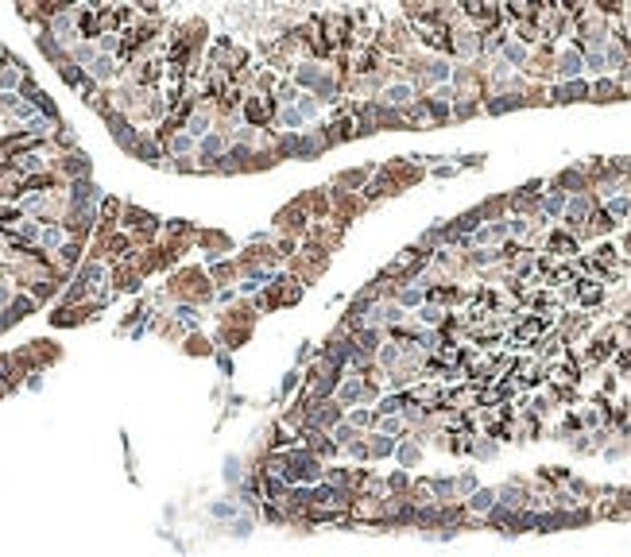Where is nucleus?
Masks as SVG:
<instances>
[{"label": "nucleus", "mask_w": 631, "mask_h": 557, "mask_svg": "<svg viewBox=\"0 0 631 557\" xmlns=\"http://www.w3.org/2000/svg\"><path fill=\"white\" fill-rule=\"evenodd\" d=\"M419 86L415 81H388V86L380 89V105H388V109H395V112H407L415 101H419Z\"/></svg>", "instance_id": "obj_1"}, {"label": "nucleus", "mask_w": 631, "mask_h": 557, "mask_svg": "<svg viewBox=\"0 0 631 557\" xmlns=\"http://www.w3.org/2000/svg\"><path fill=\"white\" fill-rule=\"evenodd\" d=\"M581 70H585V54H581L577 47H569V51H562L558 59H554V74H558V81H577Z\"/></svg>", "instance_id": "obj_2"}, {"label": "nucleus", "mask_w": 631, "mask_h": 557, "mask_svg": "<svg viewBox=\"0 0 631 557\" xmlns=\"http://www.w3.org/2000/svg\"><path fill=\"white\" fill-rule=\"evenodd\" d=\"M550 93H554L550 101H562V105H569V101H589V97H593V81H585V78H577V81H558Z\"/></svg>", "instance_id": "obj_3"}, {"label": "nucleus", "mask_w": 631, "mask_h": 557, "mask_svg": "<svg viewBox=\"0 0 631 557\" xmlns=\"http://www.w3.org/2000/svg\"><path fill=\"white\" fill-rule=\"evenodd\" d=\"M496 503H499V499H496V488H477L469 499H465V511H469L473 519H488V515L496 511Z\"/></svg>", "instance_id": "obj_4"}, {"label": "nucleus", "mask_w": 631, "mask_h": 557, "mask_svg": "<svg viewBox=\"0 0 631 557\" xmlns=\"http://www.w3.org/2000/svg\"><path fill=\"white\" fill-rule=\"evenodd\" d=\"M577 236L565 233V228H554L550 236H546V256H577Z\"/></svg>", "instance_id": "obj_5"}, {"label": "nucleus", "mask_w": 631, "mask_h": 557, "mask_svg": "<svg viewBox=\"0 0 631 557\" xmlns=\"http://www.w3.org/2000/svg\"><path fill=\"white\" fill-rule=\"evenodd\" d=\"M395 461H399V469H403V472L415 469V464L422 461V441L407 433V441H399V449H395Z\"/></svg>", "instance_id": "obj_6"}, {"label": "nucleus", "mask_w": 631, "mask_h": 557, "mask_svg": "<svg viewBox=\"0 0 631 557\" xmlns=\"http://www.w3.org/2000/svg\"><path fill=\"white\" fill-rule=\"evenodd\" d=\"M368 449H372V461H388V457H395L399 438H388V433H368Z\"/></svg>", "instance_id": "obj_7"}, {"label": "nucleus", "mask_w": 631, "mask_h": 557, "mask_svg": "<svg viewBox=\"0 0 631 557\" xmlns=\"http://www.w3.org/2000/svg\"><path fill=\"white\" fill-rule=\"evenodd\" d=\"M345 422H349V426H357V430H360V433H364V430H368V433H372V430H376V426H380V414H376V411H372V406H352V411L345 414Z\"/></svg>", "instance_id": "obj_8"}, {"label": "nucleus", "mask_w": 631, "mask_h": 557, "mask_svg": "<svg viewBox=\"0 0 631 557\" xmlns=\"http://www.w3.org/2000/svg\"><path fill=\"white\" fill-rule=\"evenodd\" d=\"M415 322L426 325V329H438V325H446L449 317H446V310L441 306H434V302H426L422 310H415Z\"/></svg>", "instance_id": "obj_9"}, {"label": "nucleus", "mask_w": 631, "mask_h": 557, "mask_svg": "<svg viewBox=\"0 0 631 557\" xmlns=\"http://www.w3.org/2000/svg\"><path fill=\"white\" fill-rule=\"evenodd\" d=\"M330 438H333V445H337V449H349L352 441H360V430H357V426H349V422H341Z\"/></svg>", "instance_id": "obj_10"}, {"label": "nucleus", "mask_w": 631, "mask_h": 557, "mask_svg": "<svg viewBox=\"0 0 631 557\" xmlns=\"http://www.w3.org/2000/svg\"><path fill=\"white\" fill-rule=\"evenodd\" d=\"M477 488H480V484H477V476H473V472H461V476H457V499H469Z\"/></svg>", "instance_id": "obj_11"}]
</instances>
